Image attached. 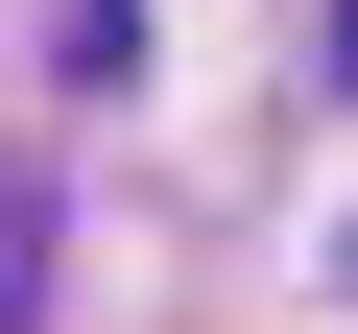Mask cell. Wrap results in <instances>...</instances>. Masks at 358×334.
<instances>
[{"mask_svg":"<svg viewBox=\"0 0 358 334\" xmlns=\"http://www.w3.org/2000/svg\"><path fill=\"white\" fill-rule=\"evenodd\" d=\"M24 286H48V191L0 167V310H24Z\"/></svg>","mask_w":358,"mask_h":334,"instance_id":"6da1fadb","label":"cell"},{"mask_svg":"<svg viewBox=\"0 0 358 334\" xmlns=\"http://www.w3.org/2000/svg\"><path fill=\"white\" fill-rule=\"evenodd\" d=\"M334 48H358V0H334Z\"/></svg>","mask_w":358,"mask_h":334,"instance_id":"7a4b0ae2","label":"cell"}]
</instances>
